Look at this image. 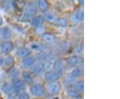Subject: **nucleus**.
I'll list each match as a JSON object with an SVG mask.
<instances>
[{"label":"nucleus","mask_w":120,"mask_h":99,"mask_svg":"<svg viewBox=\"0 0 120 99\" xmlns=\"http://www.w3.org/2000/svg\"><path fill=\"white\" fill-rule=\"evenodd\" d=\"M12 32L8 27H4L0 29V40L8 41L11 38Z\"/></svg>","instance_id":"nucleus-7"},{"label":"nucleus","mask_w":120,"mask_h":99,"mask_svg":"<svg viewBox=\"0 0 120 99\" xmlns=\"http://www.w3.org/2000/svg\"><path fill=\"white\" fill-rule=\"evenodd\" d=\"M38 8L39 9L40 11H41L43 12H45L48 9L49 4L45 0H40L38 3Z\"/></svg>","instance_id":"nucleus-20"},{"label":"nucleus","mask_w":120,"mask_h":99,"mask_svg":"<svg viewBox=\"0 0 120 99\" xmlns=\"http://www.w3.org/2000/svg\"><path fill=\"white\" fill-rule=\"evenodd\" d=\"M75 82V80H73L69 78H68L66 80H65L64 85L65 86H66V87H68V88H70V86H73Z\"/></svg>","instance_id":"nucleus-29"},{"label":"nucleus","mask_w":120,"mask_h":99,"mask_svg":"<svg viewBox=\"0 0 120 99\" xmlns=\"http://www.w3.org/2000/svg\"><path fill=\"white\" fill-rule=\"evenodd\" d=\"M45 27H43V26H39V27H38V28H35V32L39 35H42L43 36L45 34Z\"/></svg>","instance_id":"nucleus-30"},{"label":"nucleus","mask_w":120,"mask_h":99,"mask_svg":"<svg viewBox=\"0 0 120 99\" xmlns=\"http://www.w3.org/2000/svg\"><path fill=\"white\" fill-rule=\"evenodd\" d=\"M22 78L23 80L28 84H32L34 81V74L31 73L30 72L25 71L22 73Z\"/></svg>","instance_id":"nucleus-16"},{"label":"nucleus","mask_w":120,"mask_h":99,"mask_svg":"<svg viewBox=\"0 0 120 99\" xmlns=\"http://www.w3.org/2000/svg\"><path fill=\"white\" fill-rule=\"evenodd\" d=\"M66 94L69 97L74 99H82V95L75 88H68L66 89Z\"/></svg>","instance_id":"nucleus-10"},{"label":"nucleus","mask_w":120,"mask_h":99,"mask_svg":"<svg viewBox=\"0 0 120 99\" xmlns=\"http://www.w3.org/2000/svg\"><path fill=\"white\" fill-rule=\"evenodd\" d=\"M37 60L34 57H31L29 56L23 59L22 62V66L24 68H31L36 64Z\"/></svg>","instance_id":"nucleus-8"},{"label":"nucleus","mask_w":120,"mask_h":99,"mask_svg":"<svg viewBox=\"0 0 120 99\" xmlns=\"http://www.w3.org/2000/svg\"><path fill=\"white\" fill-rule=\"evenodd\" d=\"M74 88L79 92H83L84 91V82L83 80H78L74 83Z\"/></svg>","instance_id":"nucleus-22"},{"label":"nucleus","mask_w":120,"mask_h":99,"mask_svg":"<svg viewBox=\"0 0 120 99\" xmlns=\"http://www.w3.org/2000/svg\"><path fill=\"white\" fill-rule=\"evenodd\" d=\"M73 18L75 21L77 22H82L83 21L84 19V13L83 9H79L75 13L73 16Z\"/></svg>","instance_id":"nucleus-21"},{"label":"nucleus","mask_w":120,"mask_h":99,"mask_svg":"<svg viewBox=\"0 0 120 99\" xmlns=\"http://www.w3.org/2000/svg\"><path fill=\"white\" fill-rule=\"evenodd\" d=\"M3 23H4V20H3V19H2V17L0 16V26H2V24H3Z\"/></svg>","instance_id":"nucleus-33"},{"label":"nucleus","mask_w":120,"mask_h":99,"mask_svg":"<svg viewBox=\"0 0 120 99\" xmlns=\"http://www.w3.org/2000/svg\"><path fill=\"white\" fill-rule=\"evenodd\" d=\"M7 99H17L15 96L13 95H10V96H8V97L7 98Z\"/></svg>","instance_id":"nucleus-32"},{"label":"nucleus","mask_w":120,"mask_h":99,"mask_svg":"<svg viewBox=\"0 0 120 99\" xmlns=\"http://www.w3.org/2000/svg\"><path fill=\"white\" fill-rule=\"evenodd\" d=\"M46 21L50 23L57 22L58 18L56 13L53 12L52 11H47L44 13V17H43Z\"/></svg>","instance_id":"nucleus-11"},{"label":"nucleus","mask_w":120,"mask_h":99,"mask_svg":"<svg viewBox=\"0 0 120 99\" xmlns=\"http://www.w3.org/2000/svg\"><path fill=\"white\" fill-rule=\"evenodd\" d=\"M5 64V59L1 56H0V66H3Z\"/></svg>","instance_id":"nucleus-31"},{"label":"nucleus","mask_w":120,"mask_h":99,"mask_svg":"<svg viewBox=\"0 0 120 99\" xmlns=\"http://www.w3.org/2000/svg\"></svg>","instance_id":"nucleus-35"},{"label":"nucleus","mask_w":120,"mask_h":99,"mask_svg":"<svg viewBox=\"0 0 120 99\" xmlns=\"http://www.w3.org/2000/svg\"><path fill=\"white\" fill-rule=\"evenodd\" d=\"M54 62H55V60H53V58H49V59H47L44 64L43 65V68H44V70H46L47 72H49L50 71L53 67V64H54Z\"/></svg>","instance_id":"nucleus-19"},{"label":"nucleus","mask_w":120,"mask_h":99,"mask_svg":"<svg viewBox=\"0 0 120 99\" xmlns=\"http://www.w3.org/2000/svg\"><path fill=\"white\" fill-rule=\"evenodd\" d=\"M67 64L71 67L77 68L79 66H82L83 63V59L79 56H73L68 58L66 61Z\"/></svg>","instance_id":"nucleus-4"},{"label":"nucleus","mask_w":120,"mask_h":99,"mask_svg":"<svg viewBox=\"0 0 120 99\" xmlns=\"http://www.w3.org/2000/svg\"><path fill=\"white\" fill-rule=\"evenodd\" d=\"M37 13V9L35 4H30L26 7L24 13L22 16V19L23 21H27L30 19L34 17Z\"/></svg>","instance_id":"nucleus-2"},{"label":"nucleus","mask_w":120,"mask_h":99,"mask_svg":"<svg viewBox=\"0 0 120 99\" xmlns=\"http://www.w3.org/2000/svg\"><path fill=\"white\" fill-rule=\"evenodd\" d=\"M19 75V72L18 69L13 68L10 72V76L11 77V78H13V80H17Z\"/></svg>","instance_id":"nucleus-26"},{"label":"nucleus","mask_w":120,"mask_h":99,"mask_svg":"<svg viewBox=\"0 0 120 99\" xmlns=\"http://www.w3.org/2000/svg\"><path fill=\"white\" fill-rule=\"evenodd\" d=\"M53 68L54 70V72L59 76L61 77L64 72V64L62 60L57 59L54 62V64Z\"/></svg>","instance_id":"nucleus-5"},{"label":"nucleus","mask_w":120,"mask_h":99,"mask_svg":"<svg viewBox=\"0 0 120 99\" xmlns=\"http://www.w3.org/2000/svg\"><path fill=\"white\" fill-rule=\"evenodd\" d=\"M30 92L32 96H34L35 97H38V98L42 97L45 95L44 88L43 86L39 83L34 84L30 87Z\"/></svg>","instance_id":"nucleus-1"},{"label":"nucleus","mask_w":120,"mask_h":99,"mask_svg":"<svg viewBox=\"0 0 120 99\" xmlns=\"http://www.w3.org/2000/svg\"><path fill=\"white\" fill-rule=\"evenodd\" d=\"M57 23L61 27H65V26H68V20L67 18L63 17V18L58 19L57 21Z\"/></svg>","instance_id":"nucleus-24"},{"label":"nucleus","mask_w":120,"mask_h":99,"mask_svg":"<svg viewBox=\"0 0 120 99\" xmlns=\"http://www.w3.org/2000/svg\"><path fill=\"white\" fill-rule=\"evenodd\" d=\"M17 99H30V95L26 91L17 95Z\"/></svg>","instance_id":"nucleus-28"},{"label":"nucleus","mask_w":120,"mask_h":99,"mask_svg":"<svg viewBox=\"0 0 120 99\" xmlns=\"http://www.w3.org/2000/svg\"><path fill=\"white\" fill-rule=\"evenodd\" d=\"M13 92L16 94H19L22 92H24L26 90V84L23 80L17 79L15 80H13L12 84Z\"/></svg>","instance_id":"nucleus-3"},{"label":"nucleus","mask_w":120,"mask_h":99,"mask_svg":"<svg viewBox=\"0 0 120 99\" xmlns=\"http://www.w3.org/2000/svg\"><path fill=\"white\" fill-rule=\"evenodd\" d=\"M0 96H1V93H0Z\"/></svg>","instance_id":"nucleus-34"},{"label":"nucleus","mask_w":120,"mask_h":99,"mask_svg":"<svg viewBox=\"0 0 120 99\" xmlns=\"http://www.w3.org/2000/svg\"><path fill=\"white\" fill-rule=\"evenodd\" d=\"M43 22H44L43 17H42L41 16H36L32 18L31 21V25L36 28L38 27L43 26Z\"/></svg>","instance_id":"nucleus-13"},{"label":"nucleus","mask_w":120,"mask_h":99,"mask_svg":"<svg viewBox=\"0 0 120 99\" xmlns=\"http://www.w3.org/2000/svg\"><path fill=\"white\" fill-rule=\"evenodd\" d=\"M43 65L41 63L35 64L33 67L31 68V73L35 75H40L43 73Z\"/></svg>","instance_id":"nucleus-14"},{"label":"nucleus","mask_w":120,"mask_h":99,"mask_svg":"<svg viewBox=\"0 0 120 99\" xmlns=\"http://www.w3.org/2000/svg\"><path fill=\"white\" fill-rule=\"evenodd\" d=\"M14 63V58L13 56H8L5 59V64L8 66H12Z\"/></svg>","instance_id":"nucleus-27"},{"label":"nucleus","mask_w":120,"mask_h":99,"mask_svg":"<svg viewBox=\"0 0 120 99\" xmlns=\"http://www.w3.org/2000/svg\"><path fill=\"white\" fill-rule=\"evenodd\" d=\"M30 48L31 50H37V51H40L42 50L43 46L42 45H41L39 43H31L30 44Z\"/></svg>","instance_id":"nucleus-25"},{"label":"nucleus","mask_w":120,"mask_h":99,"mask_svg":"<svg viewBox=\"0 0 120 99\" xmlns=\"http://www.w3.org/2000/svg\"><path fill=\"white\" fill-rule=\"evenodd\" d=\"M82 71L81 69L79 68H75L73 69V70L69 73L68 78L72 79L73 80H76V79L78 78L79 77H80L81 75H82Z\"/></svg>","instance_id":"nucleus-18"},{"label":"nucleus","mask_w":120,"mask_h":99,"mask_svg":"<svg viewBox=\"0 0 120 99\" xmlns=\"http://www.w3.org/2000/svg\"><path fill=\"white\" fill-rule=\"evenodd\" d=\"M30 53H31L30 50L27 48L22 47L18 50V51L17 52V56H19L20 58L25 59L26 58L29 57Z\"/></svg>","instance_id":"nucleus-17"},{"label":"nucleus","mask_w":120,"mask_h":99,"mask_svg":"<svg viewBox=\"0 0 120 99\" xmlns=\"http://www.w3.org/2000/svg\"><path fill=\"white\" fill-rule=\"evenodd\" d=\"M1 51L5 54H9L13 50V43L10 41H5L1 44Z\"/></svg>","instance_id":"nucleus-9"},{"label":"nucleus","mask_w":120,"mask_h":99,"mask_svg":"<svg viewBox=\"0 0 120 99\" xmlns=\"http://www.w3.org/2000/svg\"><path fill=\"white\" fill-rule=\"evenodd\" d=\"M47 90L49 93L52 95H56L59 93L61 90V86L57 82H50L47 85Z\"/></svg>","instance_id":"nucleus-6"},{"label":"nucleus","mask_w":120,"mask_h":99,"mask_svg":"<svg viewBox=\"0 0 120 99\" xmlns=\"http://www.w3.org/2000/svg\"><path fill=\"white\" fill-rule=\"evenodd\" d=\"M43 36V40L46 42L47 43H53L55 42L56 40V38L54 36H53L52 34H44L42 36Z\"/></svg>","instance_id":"nucleus-23"},{"label":"nucleus","mask_w":120,"mask_h":99,"mask_svg":"<svg viewBox=\"0 0 120 99\" xmlns=\"http://www.w3.org/2000/svg\"><path fill=\"white\" fill-rule=\"evenodd\" d=\"M60 78V77L56 74L54 72L52 71H49L45 74V80L50 82H57V80Z\"/></svg>","instance_id":"nucleus-15"},{"label":"nucleus","mask_w":120,"mask_h":99,"mask_svg":"<svg viewBox=\"0 0 120 99\" xmlns=\"http://www.w3.org/2000/svg\"><path fill=\"white\" fill-rule=\"evenodd\" d=\"M1 91L4 94L8 96L12 95L13 93V90L11 84L8 82H5L1 86Z\"/></svg>","instance_id":"nucleus-12"}]
</instances>
